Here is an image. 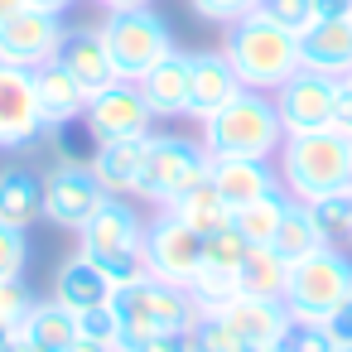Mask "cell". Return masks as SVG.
Masks as SVG:
<instances>
[{"instance_id": "obj_1", "label": "cell", "mask_w": 352, "mask_h": 352, "mask_svg": "<svg viewBox=\"0 0 352 352\" xmlns=\"http://www.w3.org/2000/svg\"><path fill=\"white\" fill-rule=\"evenodd\" d=\"M203 126V150L208 160H275L285 145V126L275 111L270 92L241 87L222 111H212Z\"/></svg>"}, {"instance_id": "obj_2", "label": "cell", "mask_w": 352, "mask_h": 352, "mask_svg": "<svg viewBox=\"0 0 352 352\" xmlns=\"http://www.w3.org/2000/svg\"><path fill=\"white\" fill-rule=\"evenodd\" d=\"M280 184L289 198L299 203H318L328 193H347L352 188V140L333 126L323 131H304V135H285L280 145Z\"/></svg>"}, {"instance_id": "obj_3", "label": "cell", "mask_w": 352, "mask_h": 352, "mask_svg": "<svg viewBox=\"0 0 352 352\" xmlns=\"http://www.w3.org/2000/svg\"><path fill=\"white\" fill-rule=\"evenodd\" d=\"M227 63L236 68L241 87H256V92H275L280 82H289L304 63H299V34L275 25L270 15L251 10L241 15L232 30H227V44H222Z\"/></svg>"}, {"instance_id": "obj_4", "label": "cell", "mask_w": 352, "mask_h": 352, "mask_svg": "<svg viewBox=\"0 0 352 352\" xmlns=\"http://www.w3.org/2000/svg\"><path fill=\"white\" fill-rule=\"evenodd\" d=\"M111 309H116V352H135L155 333H188V323L198 318L193 294L184 285H169L155 275L116 285Z\"/></svg>"}, {"instance_id": "obj_5", "label": "cell", "mask_w": 352, "mask_h": 352, "mask_svg": "<svg viewBox=\"0 0 352 352\" xmlns=\"http://www.w3.org/2000/svg\"><path fill=\"white\" fill-rule=\"evenodd\" d=\"M78 251L87 261H97L111 275V285H131V280L150 275V265H145V222L121 198H107L97 208V217L78 232Z\"/></svg>"}, {"instance_id": "obj_6", "label": "cell", "mask_w": 352, "mask_h": 352, "mask_svg": "<svg viewBox=\"0 0 352 352\" xmlns=\"http://www.w3.org/2000/svg\"><path fill=\"white\" fill-rule=\"evenodd\" d=\"M347 299H352V261L338 246H318V251H309L304 261L289 265V280H285L289 318H314L318 323Z\"/></svg>"}, {"instance_id": "obj_7", "label": "cell", "mask_w": 352, "mask_h": 352, "mask_svg": "<svg viewBox=\"0 0 352 352\" xmlns=\"http://www.w3.org/2000/svg\"><path fill=\"white\" fill-rule=\"evenodd\" d=\"M102 39L111 49L116 78H126V82H140L155 63H164L174 54V30L155 10H145V6H135V10H107Z\"/></svg>"}, {"instance_id": "obj_8", "label": "cell", "mask_w": 352, "mask_h": 352, "mask_svg": "<svg viewBox=\"0 0 352 352\" xmlns=\"http://www.w3.org/2000/svg\"><path fill=\"white\" fill-rule=\"evenodd\" d=\"M208 164H212V160H208L203 140H184V135H150L135 198L169 208L174 198H184L193 184H203V179H208Z\"/></svg>"}, {"instance_id": "obj_9", "label": "cell", "mask_w": 352, "mask_h": 352, "mask_svg": "<svg viewBox=\"0 0 352 352\" xmlns=\"http://www.w3.org/2000/svg\"><path fill=\"white\" fill-rule=\"evenodd\" d=\"M111 193L97 184V174L87 164H73V160H58L49 174H44V217L63 232H82L97 208L107 203Z\"/></svg>"}, {"instance_id": "obj_10", "label": "cell", "mask_w": 352, "mask_h": 352, "mask_svg": "<svg viewBox=\"0 0 352 352\" xmlns=\"http://www.w3.org/2000/svg\"><path fill=\"white\" fill-rule=\"evenodd\" d=\"M145 265H150L155 280H169V285L188 289V280L203 265V236L188 222H179L169 208H160L145 227Z\"/></svg>"}, {"instance_id": "obj_11", "label": "cell", "mask_w": 352, "mask_h": 352, "mask_svg": "<svg viewBox=\"0 0 352 352\" xmlns=\"http://www.w3.org/2000/svg\"><path fill=\"white\" fill-rule=\"evenodd\" d=\"M150 121H155V111L145 107L140 87L126 82V78H116V82L102 87V92H92V97H87V111H82V126L92 131L97 145H111V140H145V135H150Z\"/></svg>"}, {"instance_id": "obj_12", "label": "cell", "mask_w": 352, "mask_h": 352, "mask_svg": "<svg viewBox=\"0 0 352 352\" xmlns=\"http://www.w3.org/2000/svg\"><path fill=\"white\" fill-rule=\"evenodd\" d=\"M338 87H342V78H328V73H314V68H299L289 82H280L275 87V111H280L285 135H304V131L333 126Z\"/></svg>"}, {"instance_id": "obj_13", "label": "cell", "mask_w": 352, "mask_h": 352, "mask_svg": "<svg viewBox=\"0 0 352 352\" xmlns=\"http://www.w3.org/2000/svg\"><path fill=\"white\" fill-rule=\"evenodd\" d=\"M58 44H63V15L39 10V6H25L15 20L0 25V63L25 68V73L54 63Z\"/></svg>"}, {"instance_id": "obj_14", "label": "cell", "mask_w": 352, "mask_h": 352, "mask_svg": "<svg viewBox=\"0 0 352 352\" xmlns=\"http://www.w3.org/2000/svg\"><path fill=\"white\" fill-rule=\"evenodd\" d=\"M44 111H39V92L34 78L25 68L0 63V150H25L44 135Z\"/></svg>"}, {"instance_id": "obj_15", "label": "cell", "mask_w": 352, "mask_h": 352, "mask_svg": "<svg viewBox=\"0 0 352 352\" xmlns=\"http://www.w3.org/2000/svg\"><path fill=\"white\" fill-rule=\"evenodd\" d=\"M236 92H241V78L227 63V54H188V116L193 121H208Z\"/></svg>"}, {"instance_id": "obj_16", "label": "cell", "mask_w": 352, "mask_h": 352, "mask_svg": "<svg viewBox=\"0 0 352 352\" xmlns=\"http://www.w3.org/2000/svg\"><path fill=\"white\" fill-rule=\"evenodd\" d=\"M208 184L222 193V203L232 212L256 203V198H265V193H275V188H285L280 169L270 160H212L208 164Z\"/></svg>"}, {"instance_id": "obj_17", "label": "cell", "mask_w": 352, "mask_h": 352, "mask_svg": "<svg viewBox=\"0 0 352 352\" xmlns=\"http://www.w3.org/2000/svg\"><path fill=\"white\" fill-rule=\"evenodd\" d=\"M58 63L82 82V92H87V97L116 82V63H111V49H107L102 30H63Z\"/></svg>"}, {"instance_id": "obj_18", "label": "cell", "mask_w": 352, "mask_h": 352, "mask_svg": "<svg viewBox=\"0 0 352 352\" xmlns=\"http://www.w3.org/2000/svg\"><path fill=\"white\" fill-rule=\"evenodd\" d=\"M222 318L232 323V333L241 342H256V347H280V338L289 328L285 299H256V294H232L222 304Z\"/></svg>"}, {"instance_id": "obj_19", "label": "cell", "mask_w": 352, "mask_h": 352, "mask_svg": "<svg viewBox=\"0 0 352 352\" xmlns=\"http://www.w3.org/2000/svg\"><path fill=\"white\" fill-rule=\"evenodd\" d=\"M111 294H116V285H111V275L97 265V261H87L82 251L73 256V261H63L58 270H54V299L63 304V309H73V314H87V309H107L111 304Z\"/></svg>"}, {"instance_id": "obj_20", "label": "cell", "mask_w": 352, "mask_h": 352, "mask_svg": "<svg viewBox=\"0 0 352 352\" xmlns=\"http://www.w3.org/2000/svg\"><path fill=\"white\" fill-rule=\"evenodd\" d=\"M299 63L328 78L352 73V20H314L299 34Z\"/></svg>"}, {"instance_id": "obj_21", "label": "cell", "mask_w": 352, "mask_h": 352, "mask_svg": "<svg viewBox=\"0 0 352 352\" xmlns=\"http://www.w3.org/2000/svg\"><path fill=\"white\" fill-rule=\"evenodd\" d=\"M140 97L145 107L155 111V121H174V116H188V54H169L164 63H155L140 82Z\"/></svg>"}, {"instance_id": "obj_22", "label": "cell", "mask_w": 352, "mask_h": 352, "mask_svg": "<svg viewBox=\"0 0 352 352\" xmlns=\"http://www.w3.org/2000/svg\"><path fill=\"white\" fill-rule=\"evenodd\" d=\"M30 78H34L39 111H44V126H49V131H54V126H68V121H82V111H87V92H82V82H78L58 58L44 63V68H34Z\"/></svg>"}, {"instance_id": "obj_23", "label": "cell", "mask_w": 352, "mask_h": 352, "mask_svg": "<svg viewBox=\"0 0 352 352\" xmlns=\"http://www.w3.org/2000/svg\"><path fill=\"white\" fill-rule=\"evenodd\" d=\"M145 145H150V135H145V140H111V145H97V155H92L87 169L97 174V184H102L111 198H131V193L140 188Z\"/></svg>"}, {"instance_id": "obj_24", "label": "cell", "mask_w": 352, "mask_h": 352, "mask_svg": "<svg viewBox=\"0 0 352 352\" xmlns=\"http://www.w3.org/2000/svg\"><path fill=\"white\" fill-rule=\"evenodd\" d=\"M39 217H44V179L25 164L0 169V222L30 232Z\"/></svg>"}, {"instance_id": "obj_25", "label": "cell", "mask_w": 352, "mask_h": 352, "mask_svg": "<svg viewBox=\"0 0 352 352\" xmlns=\"http://www.w3.org/2000/svg\"><path fill=\"white\" fill-rule=\"evenodd\" d=\"M285 280H289V261H285L275 246H246V256H241V265H236L241 294L285 299Z\"/></svg>"}, {"instance_id": "obj_26", "label": "cell", "mask_w": 352, "mask_h": 352, "mask_svg": "<svg viewBox=\"0 0 352 352\" xmlns=\"http://www.w3.org/2000/svg\"><path fill=\"white\" fill-rule=\"evenodd\" d=\"M169 212L179 217V222H188L198 236H212V232H222V227H232V208L222 203V193L203 179V184H193L184 198H174L169 203Z\"/></svg>"}, {"instance_id": "obj_27", "label": "cell", "mask_w": 352, "mask_h": 352, "mask_svg": "<svg viewBox=\"0 0 352 352\" xmlns=\"http://www.w3.org/2000/svg\"><path fill=\"white\" fill-rule=\"evenodd\" d=\"M270 246H275L289 265H294V261H304L309 251H318V246H323V236H318V227H314L309 203H299V198H289V203H285V217H280V227H275Z\"/></svg>"}, {"instance_id": "obj_28", "label": "cell", "mask_w": 352, "mask_h": 352, "mask_svg": "<svg viewBox=\"0 0 352 352\" xmlns=\"http://www.w3.org/2000/svg\"><path fill=\"white\" fill-rule=\"evenodd\" d=\"M25 338H34L44 352H68L73 347V338H78V314L73 309H63L58 299H44V304H34V314L25 318V328H20Z\"/></svg>"}, {"instance_id": "obj_29", "label": "cell", "mask_w": 352, "mask_h": 352, "mask_svg": "<svg viewBox=\"0 0 352 352\" xmlns=\"http://www.w3.org/2000/svg\"><path fill=\"white\" fill-rule=\"evenodd\" d=\"M285 203H289V193L275 188V193H265V198L236 208V212H232V227H236L251 246H270V236H275V227H280V217H285Z\"/></svg>"}, {"instance_id": "obj_30", "label": "cell", "mask_w": 352, "mask_h": 352, "mask_svg": "<svg viewBox=\"0 0 352 352\" xmlns=\"http://www.w3.org/2000/svg\"><path fill=\"white\" fill-rule=\"evenodd\" d=\"M309 212H314V227H318L323 246H342V241H352V188L309 203Z\"/></svg>"}, {"instance_id": "obj_31", "label": "cell", "mask_w": 352, "mask_h": 352, "mask_svg": "<svg viewBox=\"0 0 352 352\" xmlns=\"http://www.w3.org/2000/svg\"><path fill=\"white\" fill-rule=\"evenodd\" d=\"M188 342H193V352H236L241 347V338L232 333L222 309H198V318L188 323Z\"/></svg>"}, {"instance_id": "obj_32", "label": "cell", "mask_w": 352, "mask_h": 352, "mask_svg": "<svg viewBox=\"0 0 352 352\" xmlns=\"http://www.w3.org/2000/svg\"><path fill=\"white\" fill-rule=\"evenodd\" d=\"M188 294L198 309H222L232 294H241L236 270H217V265H198V275L188 280Z\"/></svg>"}, {"instance_id": "obj_33", "label": "cell", "mask_w": 352, "mask_h": 352, "mask_svg": "<svg viewBox=\"0 0 352 352\" xmlns=\"http://www.w3.org/2000/svg\"><path fill=\"white\" fill-rule=\"evenodd\" d=\"M246 236L236 232V227H222V232H212V236H203V265H217V270H236L241 265V256H246Z\"/></svg>"}, {"instance_id": "obj_34", "label": "cell", "mask_w": 352, "mask_h": 352, "mask_svg": "<svg viewBox=\"0 0 352 352\" xmlns=\"http://www.w3.org/2000/svg\"><path fill=\"white\" fill-rule=\"evenodd\" d=\"M34 289L15 275V280H0V323H10V328H25V318L34 314Z\"/></svg>"}, {"instance_id": "obj_35", "label": "cell", "mask_w": 352, "mask_h": 352, "mask_svg": "<svg viewBox=\"0 0 352 352\" xmlns=\"http://www.w3.org/2000/svg\"><path fill=\"white\" fill-rule=\"evenodd\" d=\"M30 270V236L10 222H0V280H15Z\"/></svg>"}, {"instance_id": "obj_36", "label": "cell", "mask_w": 352, "mask_h": 352, "mask_svg": "<svg viewBox=\"0 0 352 352\" xmlns=\"http://www.w3.org/2000/svg\"><path fill=\"white\" fill-rule=\"evenodd\" d=\"M280 352H333V342H328L323 323H314V318H289V328H285V338H280Z\"/></svg>"}, {"instance_id": "obj_37", "label": "cell", "mask_w": 352, "mask_h": 352, "mask_svg": "<svg viewBox=\"0 0 352 352\" xmlns=\"http://www.w3.org/2000/svg\"><path fill=\"white\" fill-rule=\"evenodd\" d=\"M256 10H261V15H270L275 25L294 30V34H304V30L314 25V0H261Z\"/></svg>"}, {"instance_id": "obj_38", "label": "cell", "mask_w": 352, "mask_h": 352, "mask_svg": "<svg viewBox=\"0 0 352 352\" xmlns=\"http://www.w3.org/2000/svg\"><path fill=\"white\" fill-rule=\"evenodd\" d=\"M188 6L203 15V20H212V25H236L241 15H251L261 0H188Z\"/></svg>"}, {"instance_id": "obj_39", "label": "cell", "mask_w": 352, "mask_h": 352, "mask_svg": "<svg viewBox=\"0 0 352 352\" xmlns=\"http://www.w3.org/2000/svg\"><path fill=\"white\" fill-rule=\"evenodd\" d=\"M78 333H92V338H102V342L116 347V309L107 304V309H87V314H78Z\"/></svg>"}, {"instance_id": "obj_40", "label": "cell", "mask_w": 352, "mask_h": 352, "mask_svg": "<svg viewBox=\"0 0 352 352\" xmlns=\"http://www.w3.org/2000/svg\"><path fill=\"white\" fill-rule=\"evenodd\" d=\"M323 323V333H328V342L333 347H352V299L347 304H338L328 318H318Z\"/></svg>"}, {"instance_id": "obj_41", "label": "cell", "mask_w": 352, "mask_h": 352, "mask_svg": "<svg viewBox=\"0 0 352 352\" xmlns=\"http://www.w3.org/2000/svg\"><path fill=\"white\" fill-rule=\"evenodd\" d=\"M135 352H193V342H188V333H155Z\"/></svg>"}, {"instance_id": "obj_42", "label": "cell", "mask_w": 352, "mask_h": 352, "mask_svg": "<svg viewBox=\"0 0 352 352\" xmlns=\"http://www.w3.org/2000/svg\"><path fill=\"white\" fill-rule=\"evenodd\" d=\"M333 131H342V135L352 140V87H347V82L338 87V107H333Z\"/></svg>"}, {"instance_id": "obj_43", "label": "cell", "mask_w": 352, "mask_h": 352, "mask_svg": "<svg viewBox=\"0 0 352 352\" xmlns=\"http://www.w3.org/2000/svg\"><path fill=\"white\" fill-rule=\"evenodd\" d=\"M314 20H352V0H314Z\"/></svg>"}, {"instance_id": "obj_44", "label": "cell", "mask_w": 352, "mask_h": 352, "mask_svg": "<svg viewBox=\"0 0 352 352\" xmlns=\"http://www.w3.org/2000/svg\"><path fill=\"white\" fill-rule=\"evenodd\" d=\"M68 352H116V347H111V342H102V338H92V333H78Z\"/></svg>"}, {"instance_id": "obj_45", "label": "cell", "mask_w": 352, "mask_h": 352, "mask_svg": "<svg viewBox=\"0 0 352 352\" xmlns=\"http://www.w3.org/2000/svg\"><path fill=\"white\" fill-rule=\"evenodd\" d=\"M102 10H135V6H150V0H92Z\"/></svg>"}, {"instance_id": "obj_46", "label": "cell", "mask_w": 352, "mask_h": 352, "mask_svg": "<svg viewBox=\"0 0 352 352\" xmlns=\"http://www.w3.org/2000/svg\"><path fill=\"white\" fill-rule=\"evenodd\" d=\"M25 6H30V0H0V25H6V20H15Z\"/></svg>"}, {"instance_id": "obj_47", "label": "cell", "mask_w": 352, "mask_h": 352, "mask_svg": "<svg viewBox=\"0 0 352 352\" xmlns=\"http://www.w3.org/2000/svg\"><path fill=\"white\" fill-rule=\"evenodd\" d=\"M30 6H39V10H54V15H63V10H73L78 0H30Z\"/></svg>"}, {"instance_id": "obj_48", "label": "cell", "mask_w": 352, "mask_h": 352, "mask_svg": "<svg viewBox=\"0 0 352 352\" xmlns=\"http://www.w3.org/2000/svg\"><path fill=\"white\" fill-rule=\"evenodd\" d=\"M15 338H20V328H10V323H0V352H10V347H15Z\"/></svg>"}, {"instance_id": "obj_49", "label": "cell", "mask_w": 352, "mask_h": 352, "mask_svg": "<svg viewBox=\"0 0 352 352\" xmlns=\"http://www.w3.org/2000/svg\"><path fill=\"white\" fill-rule=\"evenodd\" d=\"M10 352H44V347H39V342H34V338H25V333H20V338H15V347H10Z\"/></svg>"}, {"instance_id": "obj_50", "label": "cell", "mask_w": 352, "mask_h": 352, "mask_svg": "<svg viewBox=\"0 0 352 352\" xmlns=\"http://www.w3.org/2000/svg\"><path fill=\"white\" fill-rule=\"evenodd\" d=\"M236 352H280V347H256V342H241Z\"/></svg>"}, {"instance_id": "obj_51", "label": "cell", "mask_w": 352, "mask_h": 352, "mask_svg": "<svg viewBox=\"0 0 352 352\" xmlns=\"http://www.w3.org/2000/svg\"><path fill=\"white\" fill-rule=\"evenodd\" d=\"M333 352H352V347H333Z\"/></svg>"}, {"instance_id": "obj_52", "label": "cell", "mask_w": 352, "mask_h": 352, "mask_svg": "<svg viewBox=\"0 0 352 352\" xmlns=\"http://www.w3.org/2000/svg\"><path fill=\"white\" fill-rule=\"evenodd\" d=\"M342 82H347V87H352V73H347V78H342Z\"/></svg>"}]
</instances>
